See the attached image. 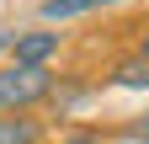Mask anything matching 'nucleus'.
<instances>
[{"label":"nucleus","mask_w":149,"mask_h":144,"mask_svg":"<svg viewBox=\"0 0 149 144\" xmlns=\"http://www.w3.org/2000/svg\"><path fill=\"white\" fill-rule=\"evenodd\" d=\"M43 139V123L37 117H0V144H37Z\"/></svg>","instance_id":"nucleus-4"},{"label":"nucleus","mask_w":149,"mask_h":144,"mask_svg":"<svg viewBox=\"0 0 149 144\" xmlns=\"http://www.w3.org/2000/svg\"><path fill=\"white\" fill-rule=\"evenodd\" d=\"M11 43H16V32H0V48H11Z\"/></svg>","instance_id":"nucleus-8"},{"label":"nucleus","mask_w":149,"mask_h":144,"mask_svg":"<svg viewBox=\"0 0 149 144\" xmlns=\"http://www.w3.org/2000/svg\"><path fill=\"white\" fill-rule=\"evenodd\" d=\"M128 134H133V139H144V144H149V112H144V123H133V128H128Z\"/></svg>","instance_id":"nucleus-7"},{"label":"nucleus","mask_w":149,"mask_h":144,"mask_svg":"<svg viewBox=\"0 0 149 144\" xmlns=\"http://www.w3.org/2000/svg\"><path fill=\"white\" fill-rule=\"evenodd\" d=\"M53 96V69L48 64H6L0 69V112H27V107Z\"/></svg>","instance_id":"nucleus-1"},{"label":"nucleus","mask_w":149,"mask_h":144,"mask_svg":"<svg viewBox=\"0 0 149 144\" xmlns=\"http://www.w3.org/2000/svg\"><path fill=\"white\" fill-rule=\"evenodd\" d=\"M101 6H117V0H43V22H69V16H85Z\"/></svg>","instance_id":"nucleus-5"},{"label":"nucleus","mask_w":149,"mask_h":144,"mask_svg":"<svg viewBox=\"0 0 149 144\" xmlns=\"http://www.w3.org/2000/svg\"><path fill=\"white\" fill-rule=\"evenodd\" d=\"M59 144H107V139H96V134H64Z\"/></svg>","instance_id":"nucleus-6"},{"label":"nucleus","mask_w":149,"mask_h":144,"mask_svg":"<svg viewBox=\"0 0 149 144\" xmlns=\"http://www.w3.org/2000/svg\"><path fill=\"white\" fill-rule=\"evenodd\" d=\"M144 53H149V38H144Z\"/></svg>","instance_id":"nucleus-9"},{"label":"nucleus","mask_w":149,"mask_h":144,"mask_svg":"<svg viewBox=\"0 0 149 144\" xmlns=\"http://www.w3.org/2000/svg\"><path fill=\"white\" fill-rule=\"evenodd\" d=\"M16 64H48L59 53V32H16Z\"/></svg>","instance_id":"nucleus-2"},{"label":"nucleus","mask_w":149,"mask_h":144,"mask_svg":"<svg viewBox=\"0 0 149 144\" xmlns=\"http://www.w3.org/2000/svg\"><path fill=\"white\" fill-rule=\"evenodd\" d=\"M112 85H128V91H149V53L139 48L133 59H123L112 69Z\"/></svg>","instance_id":"nucleus-3"}]
</instances>
